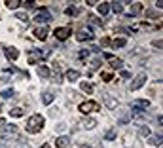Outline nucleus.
Listing matches in <instances>:
<instances>
[{
  "label": "nucleus",
  "mask_w": 163,
  "mask_h": 148,
  "mask_svg": "<svg viewBox=\"0 0 163 148\" xmlns=\"http://www.w3.org/2000/svg\"><path fill=\"white\" fill-rule=\"evenodd\" d=\"M42 126H44V116L34 114V116H31L29 121H27V131H29V133H38V131L42 129Z\"/></svg>",
  "instance_id": "nucleus-1"
},
{
  "label": "nucleus",
  "mask_w": 163,
  "mask_h": 148,
  "mask_svg": "<svg viewBox=\"0 0 163 148\" xmlns=\"http://www.w3.org/2000/svg\"><path fill=\"white\" fill-rule=\"evenodd\" d=\"M146 80H148V76L144 72H141V74H137L135 76V80L131 82V91H137V89H141L144 84H146Z\"/></svg>",
  "instance_id": "nucleus-2"
},
{
  "label": "nucleus",
  "mask_w": 163,
  "mask_h": 148,
  "mask_svg": "<svg viewBox=\"0 0 163 148\" xmlns=\"http://www.w3.org/2000/svg\"><path fill=\"white\" fill-rule=\"evenodd\" d=\"M50 19H51V13H50V10H46V8L38 10L36 15H34V21H36V23H48Z\"/></svg>",
  "instance_id": "nucleus-3"
},
{
  "label": "nucleus",
  "mask_w": 163,
  "mask_h": 148,
  "mask_svg": "<svg viewBox=\"0 0 163 148\" xmlns=\"http://www.w3.org/2000/svg\"><path fill=\"white\" fill-rule=\"evenodd\" d=\"M148 106H150V103H148V101H144V99H137V101H133V103H131V110H133V112H137V114H138V112H142V110H144V108H148Z\"/></svg>",
  "instance_id": "nucleus-4"
},
{
  "label": "nucleus",
  "mask_w": 163,
  "mask_h": 148,
  "mask_svg": "<svg viewBox=\"0 0 163 148\" xmlns=\"http://www.w3.org/2000/svg\"><path fill=\"white\" fill-rule=\"evenodd\" d=\"M53 34H55L57 40H66L68 36L72 34V29H70V27H59V29H55Z\"/></svg>",
  "instance_id": "nucleus-5"
},
{
  "label": "nucleus",
  "mask_w": 163,
  "mask_h": 148,
  "mask_svg": "<svg viewBox=\"0 0 163 148\" xmlns=\"http://www.w3.org/2000/svg\"><path fill=\"white\" fill-rule=\"evenodd\" d=\"M97 108H99V105H97L95 101H85V103L80 105V112H82V114H89V112L97 110Z\"/></svg>",
  "instance_id": "nucleus-6"
},
{
  "label": "nucleus",
  "mask_w": 163,
  "mask_h": 148,
  "mask_svg": "<svg viewBox=\"0 0 163 148\" xmlns=\"http://www.w3.org/2000/svg\"><path fill=\"white\" fill-rule=\"evenodd\" d=\"M50 74L53 76L55 84H63V74H61V65L59 63H53V72H50Z\"/></svg>",
  "instance_id": "nucleus-7"
},
{
  "label": "nucleus",
  "mask_w": 163,
  "mask_h": 148,
  "mask_svg": "<svg viewBox=\"0 0 163 148\" xmlns=\"http://www.w3.org/2000/svg\"><path fill=\"white\" fill-rule=\"evenodd\" d=\"M34 36L38 40H46L48 38V27H36L34 29Z\"/></svg>",
  "instance_id": "nucleus-8"
},
{
  "label": "nucleus",
  "mask_w": 163,
  "mask_h": 148,
  "mask_svg": "<svg viewBox=\"0 0 163 148\" xmlns=\"http://www.w3.org/2000/svg\"><path fill=\"white\" fill-rule=\"evenodd\" d=\"M76 38H78L80 42H84V40H93V38H95V34L89 32V31H80V32L76 34Z\"/></svg>",
  "instance_id": "nucleus-9"
},
{
  "label": "nucleus",
  "mask_w": 163,
  "mask_h": 148,
  "mask_svg": "<svg viewBox=\"0 0 163 148\" xmlns=\"http://www.w3.org/2000/svg\"><path fill=\"white\" fill-rule=\"evenodd\" d=\"M104 57L110 61V67H112V68H122V65H123V63H122V59H118V57H112V55H108V53H106Z\"/></svg>",
  "instance_id": "nucleus-10"
},
{
  "label": "nucleus",
  "mask_w": 163,
  "mask_h": 148,
  "mask_svg": "<svg viewBox=\"0 0 163 148\" xmlns=\"http://www.w3.org/2000/svg\"><path fill=\"white\" fill-rule=\"evenodd\" d=\"M82 126H84L85 129H93V127L97 126V120H95V118H84V120H82Z\"/></svg>",
  "instance_id": "nucleus-11"
},
{
  "label": "nucleus",
  "mask_w": 163,
  "mask_h": 148,
  "mask_svg": "<svg viewBox=\"0 0 163 148\" xmlns=\"http://www.w3.org/2000/svg\"><path fill=\"white\" fill-rule=\"evenodd\" d=\"M104 103H106V106H108L110 110H114L116 106H118V101H116V99H112L108 93H104Z\"/></svg>",
  "instance_id": "nucleus-12"
},
{
  "label": "nucleus",
  "mask_w": 163,
  "mask_h": 148,
  "mask_svg": "<svg viewBox=\"0 0 163 148\" xmlns=\"http://www.w3.org/2000/svg\"><path fill=\"white\" fill-rule=\"evenodd\" d=\"M68 142H70V139H68L66 135H61L57 141H55V144H57V148H66L68 146Z\"/></svg>",
  "instance_id": "nucleus-13"
},
{
  "label": "nucleus",
  "mask_w": 163,
  "mask_h": 148,
  "mask_svg": "<svg viewBox=\"0 0 163 148\" xmlns=\"http://www.w3.org/2000/svg\"><path fill=\"white\" fill-rule=\"evenodd\" d=\"M36 72H38V76H40V78H48V76H50V68L46 67V65H38Z\"/></svg>",
  "instance_id": "nucleus-14"
},
{
  "label": "nucleus",
  "mask_w": 163,
  "mask_h": 148,
  "mask_svg": "<svg viewBox=\"0 0 163 148\" xmlns=\"http://www.w3.org/2000/svg\"><path fill=\"white\" fill-rule=\"evenodd\" d=\"M78 78H80V72H78V70H68V72H66V80H68V82H76Z\"/></svg>",
  "instance_id": "nucleus-15"
},
{
  "label": "nucleus",
  "mask_w": 163,
  "mask_h": 148,
  "mask_svg": "<svg viewBox=\"0 0 163 148\" xmlns=\"http://www.w3.org/2000/svg\"><path fill=\"white\" fill-rule=\"evenodd\" d=\"M6 57L13 61V59H17V57H19V52H17L15 47H8V49H6Z\"/></svg>",
  "instance_id": "nucleus-16"
},
{
  "label": "nucleus",
  "mask_w": 163,
  "mask_h": 148,
  "mask_svg": "<svg viewBox=\"0 0 163 148\" xmlns=\"http://www.w3.org/2000/svg\"><path fill=\"white\" fill-rule=\"evenodd\" d=\"M2 135H4V137H10V135H17V127H15V126L4 127V129H2Z\"/></svg>",
  "instance_id": "nucleus-17"
},
{
  "label": "nucleus",
  "mask_w": 163,
  "mask_h": 148,
  "mask_svg": "<svg viewBox=\"0 0 163 148\" xmlns=\"http://www.w3.org/2000/svg\"><path fill=\"white\" fill-rule=\"evenodd\" d=\"M110 10H114V13H122V12H123V2H114V4H110Z\"/></svg>",
  "instance_id": "nucleus-18"
},
{
  "label": "nucleus",
  "mask_w": 163,
  "mask_h": 148,
  "mask_svg": "<svg viewBox=\"0 0 163 148\" xmlns=\"http://www.w3.org/2000/svg\"><path fill=\"white\" fill-rule=\"evenodd\" d=\"M110 12V2H103V4H99V13L101 15H106Z\"/></svg>",
  "instance_id": "nucleus-19"
},
{
  "label": "nucleus",
  "mask_w": 163,
  "mask_h": 148,
  "mask_svg": "<svg viewBox=\"0 0 163 148\" xmlns=\"http://www.w3.org/2000/svg\"><path fill=\"white\" fill-rule=\"evenodd\" d=\"M53 97H55V95H51L50 91H46V93L42 95V103H44V105H50V103L53 101Z\"/></svg>",
  "instance_id": "nucleus-20"
},
{
  "label": "nucleus",
  "mask_w": 163,
  "mask_h": 148,
  "mask_svg": "<svg viewBox=\"0 0 163 148\" xmlns=\"http://www.w3.org/2000/svg\"><path fill=\"white\" fill-rule=\"evenodd\" d=\"M148 142L154 144V146H161V135H152V137L148 139Z\"/></svg>",
  "instance_id": "nucleus-21"
},
{
  "label": "nucleus",
  "mask_w": 163,
  "mask_h": 148,
  "mask_svg": "<svg viewBox=\"0 0 163 148\" xmlns=\"http://www.w3.org/2000/svg\"><path fill=\"white\" fill-rule=\"evenodd\" d=\"M19 4H21V0H8V2H6V8H8V10H15Z\"/></svg>",
  "instance_id": "nucleus-22"
},
{
  "label": "nucleus",
  "mask_w": 163,
  "mask_h": 148,
  "mask_svg": "<svg viewBox=\"0 0 163 148\" xmlns=\"http://www.w3.org/2000/svg\"><path fill=\"white\" fill-rule=\"evenodd\" d=\"M82 91H85V93H93V84H89V82H82Z\"/></svg>",
  "instance_id": "nucleus-23"
},
{
  "label": "nucleus",
  "mask_w": 163,
  "mask_h": 148,
  "mask_svg": "<svg viewBox=\"0 0 163 148\" xmlns=\"http://www.w3.org/2000/svg\"><path fill=\"white\" fill-rule=\"evenodd\" d=\"M125 44H127V42H125V38H116V40L112 42V46H114V47H123Z\"/></svg>",
  "instance_id": "nucleus-24"
},
{
  "label": "nucleus",
  "mask_w": 163,
  "mask_h": 148,
  "mask_svg": "<svg viewBox=\"0 0 163 148\" xmlns=\"http://www.w3.org/2000/svg\"><path fill=\"white\" fill-rule=\"evenodd\" d=\"M0 95H2V97H4V99H12V97H13V95H15V91H13V89H12V87H10V89H4V91H2V93H0Z\"/></svg>",
  "instance_id": "nucleus-25"
},
{
  "label": "nucleus",
  "mask_w": 163,
  "mask_h": 148,
  "mask_svg": "<svg viewBox=\"0 0 163 148\" xmlns=\"http://www.w3.org/2000/svg\"><path fill=\"white\" fill-rule=\"evenodd\" d=\"M129 120H131V112L127 110L125 114H122V116H120V120H118V121H120V123H127Z\"/></svg>",
  "instance_id": "nucleus-26"
},
{
  "label": "nucleus",
  "mask_w": 163,
  "mask_h": 148,
  "mask_svg": "<svg viewBox=\"0 0 163 148\" xmlns=\"http://www.w3.org/2000/svg\"><path fill=\"white\" fill-rule=\"evenodd\" d=\"M141 10H142V6L138 4V2H135V4H133V8H131V15H137V13H141Z\"/></svg>",
  "instance_id": "nucleus-27"
},
{
  "label": "nucleus",
  "mask_w": 163,
  "mask_h": 148,
  "mask_svg": "<svg viewBox=\"0 0 163 148\" xmlns=\"http://www.w3.org/2000/svg\"><path fill=\"white\" fill-rule=\"evenodd\" d=\"M150 135V129L144 126V127H141V129H138V137H148Z\"/></svg>",
  "instance_id": "nucleus-28"
},
{
  "label": "nucleus",
  "mask_w": 163,
  "mask_h": 148,
  "mask_svg": "<svg viewBox=\"0 0 163 148\" xmlns=\"http://www.w3.org/2000/svg\"><path fill=\"white\" fill-rule=\"evenodd\" d=\"M10 116L19 118V116H23V110H21V108H13V110H10Z\"/></svg>",
  "instance_id": "nucleus-29"
},
{
  "label": "nucleus",
  "mask_w": 163,
  "mask_h": 148,
  "mask_svg": "<svg viewBox=\"0 0 163 148\" xmlns=\"http://www.w3.org/2000/svg\"><path fill=\"white\" fill-rule=\"evenodd\" d=\"M104 137H106V141H112V139H116V131H114V129H108Z\"/></svg>",
  "instance_id": "nucleus-30"
},
{
  "label": "nucleus",
  "mask_w": 163,
  "mask_h": 148,
  "mask_svg": "<svg viewBox=\"0 0 163 148\" xmlns=\"http://www.w3.org/2000/svg\"><path fill=\"white\" fill-rule=\"evenodd\" d=\"M65 13H66V15H76V8H74V6H68V8L65 10Z\"/></svg>",
  "instance_id": "nucleus-31"
},
{
  "label": "nucleus",
  "mask_w": 163,
  "mask_h": 148,
  "mask_svg": "<svg viewBox=\"0 0 163 148\" xmlns=\"http://www.w3.org/2000/svg\"><path fill=\"white\" fill-rule=\"evenodd\" d=\"M15 17H17L19 21H23V23H27V21H29V17H27V13H21V12H19V13H17Z\"/></svg>",
  "instance_id": "nucleus-32"
},
{
  "label": "nucleus",
  "mask_w": 163,
  "mask_h": 148,
  "mask_svg": "<svg viewBox=\"0 0 163 148\" xmlns=\"http://www.w3.org/2000/svg\"><path fill=\"white\" fill-rule=\"evenodd\" d=\"M91 65H93V67H95V68H99V67L103 65V61H101V57H95V59H93V61H91Z\"/></svg>",
  "instance_id": "nucleus-33"
},
{
  "label": "nucleus",
  "mask_w": 163,
  "mask_h": 148,
  "mask_svg": "<svg viewBox=\"0 0 163 148\" xmlns=\"http://www.w3.org/2000/svg\"><path fill=\"white\" fill-rule=\"evenodd\" d=\"M21 4L25 6V8H32V6H34L36 2H32V0H25V2H21Z\"/></svg>",
  "instance_id": "nucleus-34"
},
{
  "label": "nucleus",
  "mask_w": 163,
  "mask_h": 148,
  "mask_svg": "<svg viewBox=\"0 0 163 148\" xmlns=\"http://www.w3.org/2000/svg\"><path fill=\"white\" fill-rule=\"evenodd\" d=\"M89 53H91L89 49H82V52H80V57H82V59H85V57H89Z\"/></svg>",
  "instance_id": "nucleus-35"
},
{
  "label": "nucleus",
  "mask_w": 163,
  "mask_h": 148,
  "mask_svg": "<svg viewBox=\"0 0 163 148\" xmlns=\"http://www.w3.org/2000/svg\"><path fill=\"white\" fill-rule=\"evenodd\" d=\"M0 78H2V82H6V80H10V74H6V72H2V74H0Z\"/></svg>",
  "instance_id": "nucleus-36"
},
{
  "label": "nucleus",
  "mask_w": 163,
  "mask_h": 148,
  "mask_svg": "<svg viewBox=\"0 0 163 148\" xmlns=\"http://www.w3.org/2000/svg\"><path fill=\"white\" fill-rule=\"evenodd\" d=\"M122 78H129V72L127 70H122Z\"/></svg>",
  "instance_id": "nucleus-37"
},
{
  "label": "nucleus",
  "mask_w": 163,
  "mask_h": 148,
  "mask_svg": "<svg viewBox=\"0 0 163 148\" xmlns=\"http://www.w3.org/2000/svg\"><path fill=\"white\" fill-rule=\"evenodd\" d=\"M103 78H104L106 82H110V80H112V76H110V74H103Z\"/></svg>",
  "instance_id": "nucleus-38"
},
{
  "label": "nucleus",
  "mask_w": 163,
  "mask_h": 148,
  "mask_svg": "<svg viewBox=\"0 0 163 148\" xmlns=\"http://www.w3.org/2000/svg\"><path fill=\"white\" fill-rule=\"evenodd\" d=\"M40 148H51V146H50V144H48V142H46V144H42V146H40Z\"/></svg>",
  "instance_id": "nucleus-39"
},
{
  "label": "nucleus",
  "mask_w": 163,
  "mask_h": 148,
  "mask_svg": "<svg viewBox=\"0 0 163 148\" xmlns=\"http://www.w3.org/2000/svg\"><path fill=\"white\" fill-rule=\"evenodd\" d=\"M0 148H8V146H6V144H4V142H0Z\"/></svg>",
  "instance_id": "nucleus-40"
},
{
  "label": "nucleus",
  "mask_w": 163,
  "mask_h": 148,
  "mask_svg": "<svg viewBox=\"0 0 163 148\" xmlns=\"http://www.w3.org/2000/svg\"><path fill=\"white\" fill-rule=\"evenodd\" d=\"M80 148H91V146H80Z\"/></svg>",
  "instance_id": "nucleus-41"
},
{
  "label": "nucleus",
  "mask_w": 163,
  "mask_h": 148,
  "mask_svg": "<svg viewBox=\"0 0 163 148\" xmlns=\"http://www.w3.org/2000/svg\"><path fill=\"white\" fill-rule=\"evenodd\" d=\"M0 112H2V106H0Z\"/></svg>",
  "instance_id": "nucleus-42"
}]
</instances>
